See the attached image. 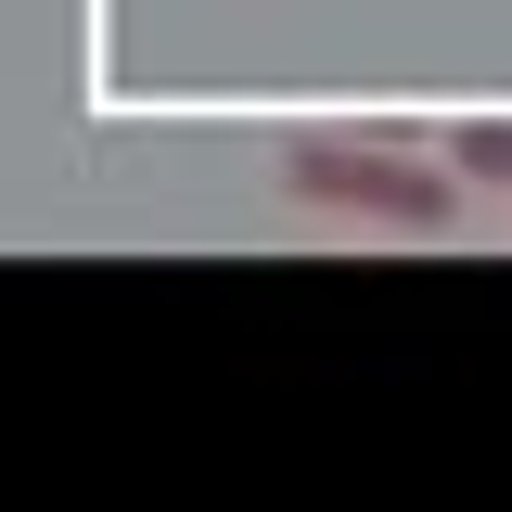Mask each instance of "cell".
<instances>
[{
	"mask_svg": "<svg viewBox=\"0 0 512 512\" xmlns=\"http://www.w3.org/2000/svg\"><path fill=\"white\" fill-rule=\"evenodd\" d=\"M448 180L512 192V116H461V128H448Z\"/></svg>",
	"mask_w": 512,
	"mask_h": 512,
	"instance_id": "7a4b0ae2",
	"label": "cell"
},
{
	"mask_svg": "<svg viewBox=\"0 0 512 512\" xmlns=\"http://www.w3.org/2000/svg\"><path fill=\"white\" fill-rule=\"evenodd\" d=\"M282 192L320 205V218H372V231H448L461 218V180L397 154V128H308V141H282Z\"/></svg>",
	"mask_w": 512,
	"mask_h": 512,
	"instance_id": "6da1fadb",
	"label": "cell"
}]
</instances>
